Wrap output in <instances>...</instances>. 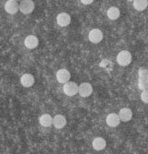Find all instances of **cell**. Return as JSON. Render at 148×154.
Returning a JSON list of instances; mask_svg holds the SVG:
<instances>
[{"label":"cell","mask_w":148,"mask_h":154,"mask_svg":"<svg viewBox=\"0 0 148 154\" xmlns=\"http://www.w3.org/2000/svg\"><path fill=\"white\" fill-rule=\"evenodd\" d=\"M67 124L66 117L62 115H58L53 118V125L56 128H63Z\"/></svg>","instance_id":"obj_13"},{"label":"cell","mask_w":148,"mask_h":154,"mask_svg":"<svg viewBox=\"0 0 148 154\" xmlns=\"http://www.w3.org/2000/svg\"><path fill=\"white\" fill-rule=\"evenodd\" d=\"M82 2L83 4H84V5H88V4H92V2H93V0H89V1H85V0H82Z\"/></svg>","instance_id":"obj_20"},{"label":"cell","mask_w":148,"mask_h":154,"mask_svg":"<svg viewBox=\"0 0 148 154\" xmlns=\"http://www.w3.org/2000/svg\"><path fill=\"white\" fill-rule=\"evenodd\" d=\"M78 92L82 97H89L93 93V86L88 82H83L79 86Z\"/></svg>","instance_id":"obj_5"},{"label":"cell","mask_w":148,"mask_h":154,"mask_svg":"<svg viewBox=\"0 0 148 154\" xmlns=\"http://www.w3.org/2000/svg\"><path fill=\"white\" fill-rule=\"evenodd\" d=\"M39 122H40V124L43 125V127L48 128V127H50V125L53 124V117L50 115L46 114V115H43V116H40Z\"/></svg>","instance_id":"obj_16"},{"label":"cell","mask_w":148,"mask_h":154,"mask_svg":"<svg viewBox=\"0 0 148 154\" xmlns=\"http://www.w3.org/2000/svg\"><path fill=\"white\" fill-rule=\"evenodd\" d=\"M141 100H142L143 103H148V90L143 91L141 93Z\"/></svg>","instance_id":"obj_19"},{"label":"cell","mask_w":148,"mask_h":154,"mask_svg":"<svg viewBox=\"0 0 148 154\" xmlns=\"http://www.w3.org/2000/svg\"><path fill=\"white\" fill-rule=\"evenodd\" d=\"M119 16H120V11L116 7H111L109 8V10H107V17L112 20H118L119 18Z\"/></svg>","instance_id":"obj_17"},{"label":"cell","mask_w":148,"mask_h":154,"mask_svg":"<svg viewBox=\"0 0 148 154\" xmlns=\"http://www.w3.org/2000/svg\"><path fill=\"white\" fill-rule=\"evenodd\" d=\"M89 40L93 44H98L103 40V32L99 29H93L89 32Z\"/></svg>","instance_id":"obj_6"},{"label":"cell","mask_w":148,"mask_h":154,"mask_svg":"<svg viewBox=\"0 0 148 154\" xmlns=\"http://www.w3.org/2000/svg\"><path fill=\"white\" fill-rule=\"evenodd\" d=\"M57 79L59 83H67L71 79V73L67 69H59L57 72Z\"/></svg>","instance_id":"obj_8"},{"label":"cell","mask_w":148,"mask_h":154,"mask_svg":"<svg viewBox=\"0 0 148 154\" xmlns=\"http://www.w3.org/2000/svg\"><path fill=\"white\" fill-rule=\"evenodd\" d=\"M118 117L120 121L129 122L132 117V111L130 108H122L118 112Z\"/></svg>","instance_id":"obj_9"},{"label":"cell","mask_w":148,"mask_h":154,"mask_svg":"<svg viewBox=\"0 0 148 154\" xmlns=\"http://www.w3.org/2000/svg\"><path fill=\"white\" fill-rule=\"evenodd\" d=\"M5 9L9 14H16L20 10L19 2L15 0H8L5 4Z\"/></svg>","instance_id":"obj_7"},{"label":"cell","mask_w":148,"mask_h":154,"mask_svg":"<svg viewBox=\"0 0 148 154\" xmlns=\"http://www.w3.org/2000/svg\"><path fill=\"white\" fill-rule=\"evenodd\" d=\"M78 89L79 86L73 81H69L64 84L63 87V91L66 95L68 96H74L75 94L78 93Z\"/></svg>","instance_id":"obj_3"},{"label":"cell","mask_w":148,"mask_h":154,"mask_svg":"<svg viewBox=\"0 0 148 154\" xmlns=\"http://www.w3.org/2000/svg\"><path fill=\"white\" fill-rule=\"evenodd\" d=\"M105 121H106V124L111 128L117 127V125H118L119 123H120V120H119V117H118V114H115V113H111V114H109V116H107Z\"/></svg>","instance_id":"obj_12"},{"label":"cell","mask_w":148,"mask_h":154,"mask_svg":"<svg viewBox=\"0 0 148 154\" xmlns=\"http://www.w3.org/2000/svg\"><path fill=\"white\" fill-rule=\"evenodd\" d=\"M117 62L121 66H129L131 62V54L127 50L120 51L117 57Z\"/></svg>","instance_id":"obj_1"},{"label":"cell","mask_w":148,"mask_h":154,"mask_svg":"<svg viewBox=\"0 0 148 154\" xmlns=\"http://www.w3.org/2000/svg\"><path fill=\"white\" fill-rule=\"evenodd\" d=\"M105 146H106V142L103 137H96V138L93 139V147L96 150H97V151L102 150L105 148Z\"/></svg>","instance_id":"obj_15"},{"label":"cell","mask_w":148,"mask_h":154,"mask_svg":"<svg viewBox=\"0 0 148 154\" xmlns=\"http://www.w3.org/2000/svg\"><path fill=\"white\" fill-rule=\"evenodd\" d=\"M57 21L58 24L61 27H66L71 24V16L69 15L68 13H60L58 14V16L57 17Z\"/></svg>","instance_id":"obj_10"},{"label":"cell","mask_w":148,"mask_h":154,"mask_svg":"<svg viewBox=\"0 0 148 154\" xmlns=\"http://www.w3.org/2000/svg\"><path fill=\"white\" fill-rule=\"evenodd\" d=\"M139 87L146 91L148 90V70L144 68H141L139 70Z\"/></svg>","instance_id":"obj_2"},{"label":"cell","mask_w":148,"mask_h":154,"mask_svg":"<svg viewBox=\"0 0 148 154\" xmlns=\"http://www.w3.org/2000/svg\"><path fill=\"white\" fill-rule=\"evenodd\" d=\"M148 6V1L146 0H135L133 1V7L137 11H143Z\"/></svg>","instance_id":"obj_18"},{"label":"cell","mask_w":148,"mask_h":154,"mask_svg":"<svg viewBox=\"0 0 148 154\" xmlns=\"http://www.w3.org/2000/svg\"><path fill=\"white\" fill-rule=\"evenodd\" d=\"M39 44V41H38V38L34 35H29L25 38V41H24V45L25 46L28 48V49H34L37 47Z\"/></svg>","instance_id":"obj_11"},{"label":"cell","mask_w":148,"mask_h":154,"mask_svg":"<svg viewBox=\"0 0 148 154\" xmlns=\"http://www.w3.org/2000/svg\"><path fill=\"white\" fill-rule=\"evenodd\" d=\"M20 82L23 87H32L34 84V78L32 74H24L20 79Z\"/></svg>","instance_id":"obj_14"},{"label":"cell","mask_w":148,"mask_h":154,"mask_svg":"<svg viewBox=\"0 0 148 154\" xmlns=\"http://www.w3.org/2000/svg\"><path fill=\"white\" fill-rule=\"evenodd\" d=\"M20 11L23 14H30L33 11L34 9V3L31 0H23V1H20Z\"/></svg>","instance_id":"obj_4"}]
</instances>
